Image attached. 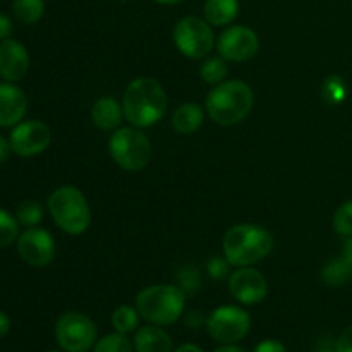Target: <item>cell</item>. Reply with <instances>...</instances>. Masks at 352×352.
I'll list each match as a JSON object with an SVG mask.
<instances>
[{
    "instance_id": "6da1fadb",
    "label": "cell",
    "mask_w": 352,
    "mask_h": 352,
    "mask_svg": "<svg viewBox=\"0 0 352 352\" xmlns=\"http://www.w3.org/2000/svg\"><path fill=\"white\" fill-rule=\"evenodd\" d=\"M167 93L153 78H136L127 85L122 96L124 119L134 127H151L167 112Z\"/></svg>"
},
{
    "instance_id": "7a4b0ae2",
    "label": "cell",
    "mask_w": 352,
    "mask_h": 352,
    "mask_svg": "<svg viewBox=\"0 0 352 352\" xmlns=\"http://www.w3.org/2000/svg\"><path fill=\"white\" fill-rule=\"evenodd\" d=\"M223 256L232 267H253L274 250V236L254 223H237L223 236Z\"/></svg>"
},
{
    "instance_id": "3957f363",
    "label": "cell",
    "mask_w": 352,
    "mask_h": 352,
    "mask_svg": "<svg viewBox=\"0 0 352 352\" xmlns=\"http://www.w3.org/2000/svg\"><path fill=\"white\" fill-rule=\"evenodd\" d=\"M253 89L239 79L220 82L205 100V110L210 119L227 127L243 122L253 110Z\"/></svg>"
},
{
    "instance_id": "277c9868",
    "label": "cell",
    "mask_w": 352,
    "mask_h": 352,
    "mask_svg": "<svg viewBox=\"0 0 352 352\" xmlns=\"http://www.w3.org/2000/svg\"><path fill=\"white\" fill-rule=\"evenodd\" d=\"M184 308L186 292L179 285H150L136 296L138 313L151 325H172L181 318Z\"/></svg>"
},
{
    "instance_id": "5b68a950",
    "label": "cell",
    "mask_w": 352,
    "mask_h": 352,
    "mask_svg": "<svg viewBox=\"0 0 352 352\" xmlns=\"http://www.w3.org/2000/svg\"><path fill=\"white\" fill-rule=\"evenodd\" d=\"M48 212L60 230L69 236H81L91 226V208L76 186H60L48 198Z\"/></svg>"
},
{
    "instance_id": "8992f818",
    "label": "cell",
    "mask_w": 352,
    "mask_h": 352,
    "mask_svg": "<svg viewBox=\"0 0 352 352\" xmlns=\"http://www.w3.org/2000/svg\"><path fill=\"white\" fill-rule=\"evenodd\" d=\"M112 160L127 172H140L150 164L151 143L140 127H119L109 140Z\"/></svg>"
},
{
    "instance_id": "52a82bcc",
    "label": "cell",
    "mask_w": 352,
    "mask_h": 352,
    "mask_svg": "<svg viewBox=\"0 0 352 352\" xmlns=\"http://www.w3.org/2000/svg\"><path fill=\"white\" fill-rule=\"evenodd\" d=\"M172 38L184 57L205 58L215 47V34L206 19L198 16H186L179 21L172 31Z\"/></svg>"
},
{
    "instance_id": "ba28073f",
    "label": "cell",
    "mask_w": 352,
    "mask_h": 352,
    "mask_svg": "<svg viewBox=\"0 0 352 352\" xmlns=\"http://www.w3.org/2000/svg\"><path fill=\"white\" fill-rule=\"evenodd\" d=\"M55 339L65 352H88L95 346L96 327L89 316L67 311L55 323Z\"/></svg>"
},
{
    "instance_id": "9c48e42d",
    "label": "cell",
    "mask_w": 352,
    "mask_h": 352,
    "mask_svg": "<svg viewBox=\"0 0 352 352\" xmlns=\"http://www.w3.org/2000/svg\"><path fill=\"white\" fill-rule=\"evenodd\" d=\"M251 318L243 308L220 306L206 318L210 337L220 344H236L250 333Z\"/></svg>"
},
{
    "instance_id": "30bf717a",
    "label": "cell",
    "mask_w": 352,
    "mask_h": 352,
    "mask_svg": "<svg viewBox=\"0 0 352 352\" xmlns=\"http://www.w3.org/2000/svg\"><path fill=\"white\" fill-rule=\"evenodd\" d=\"M217 50L227 62H248L260 52V38L254 30L237 24L220 34Z\"/></svg>"
},
{
    "instance_id": "8fae6325",
    "label": "cell",
    "mask_w": 352,
    "mask_h": 352,
    "mask_svg": "<svg viewBox=\"0 0 352 352\" xmlns=\"http://www.w3.org/2000/svg\"><path fill=\"white\" fill-rule=\"evenodd\" d=\"M10 150L19 157H34L50 146L52 129L41 120H26L14 126L9 136Z\"/></svg>"
},
{
    "instance_id": "7c38bea8",
    "label": "cell",
    "mask_w": 352,
    "mask_h": 352,
    "mask_svg": "<svg viewBox=\"0 0 352 352\" xmlns=\"http://www.w3.org/2000/svg\"><path fill=\"white\" fill-rule=\"evenodd\" d=\"M17 253L21 260L31 267H47L55 258V241L48 230L28 227L17 237Z\"/></svg>"
},
{
    "instance_id": "4fadbf2b",
    "label": "cell",
    "mask_w": 352,
    "mask_h": 352,
    "mask_svg": "<svg viewBox=\"0 0 352 352\" xmlns=\"http://www.w3.org/2000/svg\"><path fill=\"white\" fill-rule=\"evenodd\" d=\"M229 291L241 305H260L268 294L265 275L253 267H239L229 275Z\"/></svg>"
},
{
    "instance_id": "5bb4252c",
    "label": "cell",
    "mask_w": 352,
    "mask_h": 352,
    "mask_svg": "<svg viewBox=\"0 0 352 352\" xmlns=\"http://www.w3.org/2000/svg\"><path fill=\"white\" fill-rule=\"evenodd\" d=\"M30 71V54L21 41L7 38L0 41V78L17 82Z\"/></svg>"
},
{
    "instance_id": "9a60e30c",
    "label": "cell",
    "mask_w": 352,
    "mask_h": 352,
    "mask_svg": "<svg viewBox=\"0 0 352 352\" xmlns=\"http://www.w3.org/2000/svg\"><path fill=\"white\" fill-rule=\"evenodd\" d=\"M28 112V98L14 82H0V127H14Z\"/></svg>"
},
{
    "instance_id": "2e32d148",
    "label": "cell",
    "mask_w": 352,
    "mask_h": 352,
    "mask_svg": "<svg viewBox=\"0 0 352 352\" xmlns=\"http://www.w3.org/2000/svg\"><path fill=\"white\" fill-rule=\"evenodd\" d=\"M124 110L122 105L112 96H103L96 100L91 107V120L98 129L102 131H116L119 129L122 122Z\"/></svg>"
},
{
    "instance_id": "e0dca14e",
    "label": "cell",
    "mask_w": 352,
    "mask_h": 352,
    "mask_svg": "<svg viewBox=\"0 0 352 352\" xmlns=\"http://www.w3.org/2000/svg\"><path fill=\"white\" fill-rule=\"evenodd\" d=\"M172 339L162 327H143L134 336L136 352H172Z\"/></svg>"
},
{
    "instance_id": "ac0fdd59",
    "label": "cell",
    "mask_w": 352,
    "mask_h": 352,
    "mask_svg": "<svg viewBox=\"0 0 352 352\" xmlns=\"http://www.w3.org/2000/svg\"><path fill=\"white\" fill-rule=\"evenodd\" d=\"M203 117H205V110L201 105L195 102L182 103L181 107L175 109L174 116H172V127H174L175 133L188 136V134L196 133L201 127Z\"/></svg>"
},
{
    "instance_id": "d6986e66",
    "label": "cell",
    "mask_w": 352,
    "mask_h": 352,
    "mask_svg": "<svg viewBox=\"0 0 352 352\" xmlns=\"http://www.w3.org/2000/svg\"><path fill=\"white\" fill-rule=\"evenodd\" d=\"M205 19L213 26H227L239 14L237 0H206L203 7Z\"/></svg>"
},
{
    "instance_id": "ffe728a7",
    "label": "cell",
    "mask_w": 352,
    "mask_h": 352,
    "mask_svg": "<svg viewBox=\"0 0 352 352\" xmlns=\"http://www.w3.org/2000/svg\"><path fill=\"white\" fill-rule=\"evenodd\" d=\"M352 278V261L346 256L332 258L322 268V280L330 287H342Z\"/></svg>"
},
{
    "instance_id": "44dd1931",
    "label": "cell",
    "mask_w": 352,
    "mask_h": 352,
    "mask_svg": "<svg viewBox=\"0 0 352 352\" xmlns=\"http://www.w3.org/2000/svg\"><path fill=\"white\" fill-rule=\"evenodd\" d=\"M12 12L23 24H34L43 17L45 0H12Z\"/></svg>"
},
{
    "instance_id": "7402d4cb",
    "label": "cell",
    "mask_w": 352,
    "mask_h": 352,
    "mask_svg": "<svg viewBox=\"0 0 352 352\" xmlns=\"http://www.w3.org/2000/svg\"><path fill=\"white\" fill-rule=\"evenodd\" d=\"M199 76L208 85H220L227 79L229 76V65H227V60L223 57H210L206 58L205 62L199 67Z\"/></svg>"
},
{
    "instance_id": "603a6c76",
    "label": "cell",
    "mask_w": 352,
    "mask_h": 352,
    "mask_svg": "<svg viewBox=\"0 0 352 352\" xmlns=\"http://www.w3.org/2000/svg\"><path fill=\"white\" fill-rule=\"evenodd\" d=\"M138 323H140V313H138L136 308L133 306H119L116 311L112 313V325L116 329V332L127 333L134 332L138 329Z\"/></svg>"
},
{
    "instance_id": "cb8c5ba5",
    "label": "cell",
    "mask_w": 352,
    "mask_h": 352,
    "mask_svg": "<svg viewBox=\"0 0 352 352\" xmlns=\"http://www.w3.org/2000/svg\"><path fill=\"white\" fill-rule=\"evenodd\" d=\"M347 95V86L340 76H329V78L323 81L322 86V98L327 105L336 107L339 103H342L346 100Z\"/></svg>"
},
{
    "instance_id": "d4e9b609",
    "label": "cell",
    "mask_w": 352,
    "mask_h": 352,
    "mask_svg": "<svg viewBox=\"0 0 352 352\" xmlns=\"http://www.w3.org/2000/svg\"><path fill=\"white\" fill-rule=\"evenodd\" d=\"M16 219L24 227H38L43 220V206L34 199H26L17 206Z\"/></svg>"
},
{
    "instance_id": "484cf974",
    "label": "cell",
    "mask_w": 352,
    "mask_h": 352,
    "mask_svg": "<svg viewBox=\"0 0 352 352\" xmlns=\"http://www.w3.org/2000/svg\"><path fill=\"white\" fill-rule=\"evenodd\" d=\"M93 352H134V344L124 333H110L95 344Z\"/></svg>"
},
{
    "instance_id": "4316f807",
    "label": "cell",
    "mask_w": 352,
    "mask_h": 352,
    "mask_svg": "<svg viewBox=\"0 0 352 352\" xmlns=\"http://www.w3.org/2000/svg\"><path fill=\"white\" fill-rule=\"evenodd\" d=\"M19 237V222L16 217L0 208V248H7Z\"/></svg>"
},
{
    "instance_id": "83f0119b",
    "label": "cell",
    "mask_w": 352,
    "mask_h": 352,
    "mask_svg": "<svg viewBox=\"0 0 352 352\" xmlns=\"http://www.w3.org/2000/svg\"><path fill=\"white\" fill-rule=\"evenodd\" d=\"M177 278V284L186 294H196L199 291V284H201V275H199L198 268L191 267V265H186L175 275Z\"/></svg>"
},
{
    "instance_id": "f1b7e54d",
    "label": "cell",
    "mask_w": 352,
    "mask_h": 352,
    "mask_svg": "<svg viewBox=\"0 0 352 352\" xmlns=\"http://www.w3.org/2000/svg\"><path fill=\"white\" fill-rule=\"evenodd\" d=\"M333 229L339 236H352V199L342 203L333 215Z\"/></svg>"
},
{
    "instance_id": "f546056e",
    "label": "cell",
    "mask_w": 352,
    "mask_h": 352,
    "mask_svg": "<svg viewBox=\"0 0 352 352\" xmlns=\"http://www.w3.org/2000/svg\"><path fill=\"white\" fill-rule=\"evenodd\" d=\"M230 263L227 261V258H220V256H213L212 260L208 261V265H206V270H208V275L212 278H215V280H223L226 277H229L230 272Z\"/></svg>"
},
{
    "instance_id": "4dcf8cb0",
    "label": "cell",
    "mask_w": 352,
    "mask_h": 352,
    "mask_svg": "<svg viewBox=\"0 0 352 352\" xmlns=\"http://www.w3.org/2000/svg\"><path fill=\"white\" fill-rule=\"evenodd\" d=\"M336 351L337 352H352V325L347 327L339 339L336 340Z\"/></svg>"
},
{
    "instance_id": "1f68e13d",
    "label": "cell",
    "mask_w": 352,
    "mask_h": 352,
    "mask_svg": "<svg viewBox=\"0 0 352 352\" xmlns=\"http://www.w3.org/2000/svg\"><path fill=\"white\" fill-rule=\"evenodd\" d=\"M253 352H287V351H285L284 344L278 342V340L267 339V340H263V342L258 344V346L254 347Z\"/></svg>"
},
{
    "instance_id": "d6a6232c",
    "label": "cell",
    "mask_w": 352,
    "mask_h": 352,
    "mask_svg": "<svg viewBox=\"0 0 352 352\" xmlns=\"http://www.w3.org/2000/svg\"><path fill=\"white\" fill-rule=\"evenodd\" d=\"M186 325L191 327V329H199V327L206 325V318L201 315V311H189L186 315Z\"/></svg>"
},
{
    "instance_id": "836d02e7",
    "label": "cell",
    "mask_w": 352,
    "mask_h": 352,
    "mask_svg": "<svg viewBox=\"0 0 352 352\" xmlns=\"http://www.w3.org/2000/svg\"><path fill=\"white\" fill-rule=\"evenodd\" d=\"M12 34V21L9 16L0 12V41L7 40Z\"/></svg>"
},
{
    "instance_id": "e575fe53",
    "label": "cell",
    "mask_w": 352,
    "mask_h": 352,
    "mask_svg": "<svg viewBox=\"0 0 352 352\" xmlns=\"http://www.w3.org/2000/svg\"><path fill=\"white\" fill-rule=\"evenodd\" d=\"M10 330V318L3 311H0V337H6Z\"/></svg>"
},
{
    "instance_id": "d590c367",
    "label": "cell",
    "mask_w": 352,
    "mask_h": 352,
    "mask_svg": "<svg viewBox=\"0 0 352 352\" xmlns=\"http://www.w3.org/2000/svg\"><path fill=\"white\" fill-rule=\"evenodd\" d=\"M10 151H12V150H10L9 140H6L3 136H0V162L6 160V158L9 157Z\"/></svg>"
},
{
    "instance_id": "8d00e7d4",
    "label": "cell",
    "mask_w": 352,
    "mask_h": 352,
    "mask_svg": "<svg viewBox=\"0 0 352 352\" xmlns=\"http://www.w3.org/2000/svg\"><path fill=\"white\" fill-rule=\"evenodd\" d=\"M174 352H205L201 347L195 346V344H184V346L177 347Z\"/></svg>"
},
{
    "instance_id": "74e56055",
    "label": "cell",
    "mask_w": 352,
    "mask_h": 352,
    "mask_svg": "<svg viewBox=\"0 0 352 352\" xmlns=\"http://www.w3.org/2000/svg\"><path fill=\"white\" fill-rule=\"evenodd\" d=\"M342 254L347 258V260L352 261V236L347 237L346 244H344V250H342Z\"/></svg>"
},
{
    "instance_id": "f35d334b",
    "label": "cell",
    "mask_w": 352,
    "mask_h": 352,
    "mask_svg": "<svg viewBox=\"0 0 352 352\" xmlns=\"http://www.w3.org/2000/svg\"><path fill=\"white\" fill-rule=\"evenodd\" d=\"M215 352H246L244 349H241V347L234 346V344H223L222 347H219Z\"/></svg>"
},
{
    "instance_id": "ab89813d",
    "label": "cell",
    "mask_w": 352,
    "mask_h": 352,
    "mask_svg": "<svg viewBox=\"0 0 352 352\" xmlns=\"http://www.w3.org/2000/svg\"><path fill=\"white\" fill-rule=\"evenodd\" d=\"M158 3H164V6H175V3H181L182 0H155Z\"/></svg>"
},
{
    "instance_id": "60d3db41",
    "label": "cell",
    "mask_w": 352,
    "mask_h": 352,
    "mask_svg": "<svg viewBox=\"0 0 352 352\" xmlns=\"http://www.w3.org/2000/svg\"><path fill=\"white\" fill-rule=\"evenodd\" d=\"M315 352H337V351H336V346H333V347H330V346H320L318 349H316Z\"/></svg>"
},
{
    "instance_id": "b9f144b4",
    "label": "cell",
    "mask_w": 352,
    "mask_h": 352,
    "mask_svg": "<svg viewBox=\"0 0 352 352\" xmlns=\"http://www.w3.org/2000/svg\"><path fill=\"white\" fill-rule=\"evenodd\" d=\"M48 352H62V351H48Z\"/></svg>"
},
{
    "instance_id": "7bdbcfd3",
    "label": "cell",
    "mask_w": 352,
    "mask_h": 352,
    "mask_svg": "<svg viewBox=\"0 0 352 352\" xmlns=\"http://www.w3.org/2000/svg\"><path fill=\"white\" fill-rule=\"evenodd\" d=\"M351 3H352V0H351Z\"/></svg>"
}]
</instances>
